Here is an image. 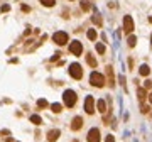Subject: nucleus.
Returning a JSON list of instances; mask_svg holds the SVG:
<instances>
[{
    "instance_id": "1",
    "label": "nucleus",
    "mask_w": 152,
    "mask_h": 142,
    "mask_svg": "<svg viewBox=\"0 0 152 142\" xmlns=\"http://www.w3.org/2000/svg\"><path fill=\"white\" fill-rule=\"evenodd\" d=\"M90 83L93 86H96V88H101V86L105 85V78L101 73H96V71H93L91 73V76H90Z\"/></svg>"
},
{
    "instance_id": "2",
    "label": "nucleus",
    "mask_w": 152,
    "mask_h": 142,
    "mask_svg": "<svg viewBox=\"0 0 152 142\" xmlns=\"http://www.w3.org/2000/svg\"><path fill=\"white\" fill-rule=\"evenodd\" d=\"M63 100H64V105L71 108V107H75V103H76V93L73 90H66L64 95H63Z\"/></svg>"
},
{
    "instance_id": "3",
    "label": "nucleus",
    "mask_w": 152,
    "mask_h": 142,
    "mask_svg": "<svg viewBox=\"0 0 152 142\" xmlns=\"http://www.w3.org/2000/svg\"><path fill=\"white\" fill-rule=\"evenodd\" d=\"M52 41L56 42L57 46H64L68 42V34L66 32H63V30H59V32H54V36H52Z\"/></svg>"
},
{
    "instance_id": "4",
    "label": "nucleus",
    "mask_w": 152,
    "mask_h": 142,
    "mask_svg": "<svg viewBox=\"0 0 152 142\" xmlns=\"http://www.w3.org/2000/svg\"><path fill=\"white\" fill-rule=\"evenodd\" d=\"M69 75L73 76L75 80H79V78L83 76V69H81V66H79L78 63H73V64L69 66Z\"/></svg>"
},
{
    "instance_id": "5",
    "label": "nucleus",
    "mask_w": 152,
    "mask_h": 142,
    "mask_svg": "<svg viewBox=\"0 0 152 142\" xmlns=\"http://www.w3.org/2000/svg\"><path fill=\"white\" fill-rule=\"evenodd\" d=\"M69 51H71L75 56H79V54L83 53V46H81V42H79V41H73V42L69 44Z\"/></svg>"
},
{
    "instance_id": "6",
    "label": "nucleus",
    "mask_w": 152,
    "mask_h": 142,
    "mask_svg": "<svg viewBox=\"0 0 152 142\" xmlns=\"http://www.w3.org/2000/svg\"><path fill=\"white\" fill-rule=\"evenodd\" d=\"M85 110H86V114H93L95 112V98L93 96H86V100H85Z\"/></svg>"
},
{
    "instance_id": "7",
    "label": "nucleus",
    "mask_w": 152,
    "mask_h": 142,
    "mask_svg": "<svg viewBox=\"0 0 152 142\" xmlns=\"http://www.w3.org/2000/svg\"><path fill=\"white\" fill-rule=\"evenodd\" d=\"M124 30L127 32V34H130L133 30V19L130 17V15H125L124 17Z\"/></svg>"
},
{
    "instance_id": "8",
    "label": "nucleus",
    "mask_w": 152,
    "mask_h": 142,
    "mask_svg": "<svg viewBox=\"0 0 152 142\" xmlns=\"http://www.w3.org/2000/svg\"><path fill=\"white\" fill-rule=\"evenodd\" d=\"M88 142H100V130L98 129H91L88 132Z\"/></svg>"
},
{
    "instance_id": "9",
    "label": "nucleus",
    "mask_w": 152,
    "mask_h": 142,
    "mask_svg": "<svg viewBox=\"0 0 152 142\" xmlns=\"http://www.w3.org/2000/svg\"><path fill=\"white\" fill-rule=\"evenodd\" d=\"M81 125H83V118H81V117H75V118H73V123H71V129H73V130H79Z\"/></svg>"
},
{
    "instance_id": "10",
    "label": "nucleus",
    "mask_w": 152,
    "mask_h": 142,
    "mask_svg": "<svg viewBox=\"0 0 152 142\" xmlns=\"http://www.w3.org/2000/svg\"><path fill=\"white\" fill-rule=\"evenodd\" d=\"M59 135H61V132L56 130V129H54V130H49V132H48V141L54 142V141H57V137H59Z\"/></svg>"
},
{
    "instance_id": "11",
    "label": "nucleus",
    "mask_w": 152,
    "mask_h": 142,
    "mask_svg": "<svg viewBox=\"0 0 152 142\" xmlns=\"http://www.w3.org/2000/svg\"><path fill=\"white\" fill-rule=\"evenodd\" d=\"M139 73H140L142 76H149L151 75V68L147 66V64H142V66L139 68Z\"/></svg>"
},
{
    "instance_id": "12",
    "label": "nucleus",
    "mask_w": 152,
    "mask_h": 142,
    "mask_svg": "<svg viewBox=\"0 0 152 142\" xmlns=\"http://www.w3.org/2000/svg\"><path fill=\"white\" fill-rule=\"evenodd\" d=\"M96 105H98V112H100V114H105V112H106V103H105V100H98Z\"/></svg>"
},
{
    "instance_id": "13",
    "label": "nucleus",
    "mask_w": 152,
    "mask_h": 142,
    "mask_svg": "<svg viewBox=\"0 0 152 142\" xmlns=\"http://www.w3.org/2000/svg\"><path fill=\"white\" fill-rule=\"evenodd\" d=\"M106 69H108V80H110V86H113V85H115V80H113V68L108 66Z\"/></svg>"
},
{
    "instance_id": "14",
    "label": "nucleus",
    "mask_w": 152,
    "mask_h": 142,
    "mask_svg": "<svg viewBox=\"0 0 152 142\" xmlns=\"http://www.w3.org/2000/svg\"><path fill=\"white\" fill-rule=\"evenodd\" d=\"M86 61H88V64L91 68H96V59L93 57V54H88V56H86Z\"/></svg>"
},
{
    "instance_id": "15",
    "label": "nucleus",
    "mask_w": 152,
    "mask_h": 142,
    "mask_svg": "<svg viewBox=\"0 0 152 142\" xmlns=\"http://www.w3.org/2000/svg\"><path fill=\"white\" fill-rule=\"evenodd\" d=\"M30 122L34 123V125H41V123H42V118H41L39 115H30Z\"/></svg>"
},
{
    "instance_id": "16",
    "label": "nucleus",
    "mask_w": 152,
    "mask_h": 142,
    "mask_svg": "<svg viewBox=\"0 0 152 142\" xmlns=\"http://www.w3.org/2000/svg\"><path fill=\"white\" fill-rule=\"evenodd\" d=\"M86 36H88V39H90V41H95V39H96V30H95V29H88Z\"/></svg>"
},
{
    "instance_id": "17",
    "label": "nucleus",
    "mask_w": 152,
    "mask_h": 142,
    "mask_svg": "<svg viewBox=\"0 0 152 142\" xmlns=\"http://www.w3.org/2000/svg\"><path fill=\"white\" fill-rule=\"evenodd\" d=\"M51 110H52L54 114H59V112L63 110V105H61V103H52V105H51Z\"/></svg>"
},
{
    "instance_id": "18",
    "label": "nucleus",
    "mask_w": 152,
    "mask_h": 142,
    "mask_svg": "<svg viewBox=\"0 0 152 142\" xmlns=\"http://www.w3.org/2000/svg\"><path fill=\"white\" fill-rule=\"evenodd\" d=\"M79 5H81V9H83V10H90V9H91V3H90V2H86V0H83Z\"/></svg>"
},
{
    "instance_id": "19",
    "label": "nucleus",
    "mask_w": 152,
    "mask_h": 142,
    "mask_svg": "<svg viewBox=\"0 0 152 142\" xmlns=\"http://www.w3.org/2000/svg\"><path fill=\"white\" fill-rule=\"evenodd\" d=\"M37 107L39 108H46V107H48V100H44V98L37 100Z\"/></svg>"
},
{
    "instance_id": "20",
    "label": "nucleus",
    "mask_w": 152,
    "mask_h": 142,
    "mask_svg": "<svg viewBox=\"0 0 152 142\" xmlns=\"http://www.w3.org/2000/svg\"><path fill=\"white\" fill-rule=\"evenodd\" d=\"M39 2H41V3H42V5H46V7H52V5H54V2H56V0H39Z\"/></svg>"
},
{
    "instance_id": "21",
    "label": "nucleus",
    "mask_w": 152,
    "mask_h": 142,
    "mask_svg": "<svg viewBox=\"0 0 152 142\" xmlns=\"http://www.w3.org/2000/svg\"><path fill=\"white\" fill-rule=\"evenodd\" d=\"M93 22H95V24H98V26H101V17H100V14H98V12L93 15Z\"/></svg>"
},
{
    "instance_id": "22",
    "label": "nucleus",
    "mask_w": 152,
    "mask_h": 142,
    "mask_svg": "<svg viewBox=\"0 0 152 142\" xmlns=\"http://www.w3.org/2000/svg\"><path fill=\"white\" fill-rule=\"evenodd\" d=\"M135 44H137V37H135V36H130V37H128V46L133 47Z\"/></svg>"
},
{
    "instance_id": "23",
    "label": "nucleus",
    "mask_w": 152,
    "mask_h": 142,
    "mask_svg": "<svg viewBox=\"0 0 152 142\" xmlns=\"http://www.w3.org/2000/svg\"><path fill=\"white\" fill-rule=\"evenodd\" d=\"M96 51H98L100 54H103V53H105V46L101 44V42H96Z\"/></svg>"
},
{
    "instance_id": "24",
    "label": "nucleus",
    "mask_w": 152,
    "mask_h": 142,
    "mask_svg": "<svg viewBox=\"0 0 152 142\" xmlns=\"http://www.w3.org/2000/svg\"><path fill=\"white\" fill-rule=\"evenodd\" d=\"M139 100H140V102H144V100H145V90H144V88H140V90H139Z\"/></svg>"
},
{
    "instance_id": "25",
    "label": "nucleus",
    "mask_w": 152,
    "mask_h": 142,
    "mask_svg": "<svg viewBox=\"0 0 152 142\" xmlns=\"http://www.w3.org/2000/svg\"><path fill=\"white\" fill-rule=\"evenodd\" d=\"M105 142H115V137L112 135V134H108V135L105 137Z\"/></svg>"
},
{
    "instance_id": "26",
    "label": "nucleus",
    "mask_w": 152,
    "mask_h": 142,
    "mask_svg": "<svg viewBox=\"0 0 152 142\" xmlns=\"http://www.w3.org/2000/svg\"><path fill=\"white\" fill-rule=\"evenodd\" d=\"M151 86H152V83L149 81V80H147V81H144V90H149Z\"/></svg>"
},
{
    "instance_id": "27",
    "label": "nucleus",
    "mask_w": 152,
    "mask_h": 142,
    "mask_svg": "<svg viewBox=\"0 0 152 142\" xmlns=\"http://www.w3.org/2000/svg\"><path fill=\"white\" fill-rule=\"evenodd\" d=\"M9 10H10V5H7V3L2 5V12H9Z\"/></svg>"
},
{
    "instance_id": "28",
    "label": "nucleus",
    "mask_w": 152,
    "mask_h": 142,
    "mask_svg": "<svg viewBox=\"0 0 152 142\" xmlns=\"http://www.w3.org/2000/svg\"><path fill=\"white\" fill-rule=\"evenodd\" d=\"M22 10H24V12H29L30 7H29V5H22Z\"/></svg>"
},
{
    "instance_id": "29",
    "label": "nucleus",
    "mask_w": 152,
    "mask_h": 142,
    "mask_svg": "<svg viewBox=\"0 0 152 142\" xmlns=\"http://www.w3.org/2000/svg\"><path fill=\"white\" fill-rule=\"evenodd\" d=\"M149 102H151V105H152V93L149 95Z\"/></svg>"
},
{
    "instance_id": "30",
    "label": "nucleus",
    "mask_w": 152,
    "mask_h": 142,
    "mask_svg": "<svg viewBox=\"0 0 152 142\" xmlns=\"http://www.w3.org/2000/svg\"><path fill=\"white\" fill-rule=\"evenodd\" d=\"M149 20H151V24H152V17H151V19H149Z\"/></svg>"
},
{
    "instance_id": "31",
    "label": "nucleus",
    "mask_w": 152,
    "mask_h": 142,
    "mask_svg": "<svg viewBox=\"0 0 152 142\" xmlns=\"http://www.w3.org/2000/svg\"><path fill=\"white\" fill-rule=\"evenodd\" d=\"M151 42H152V36H151Z\"/></svg>"
}]
</instances>
